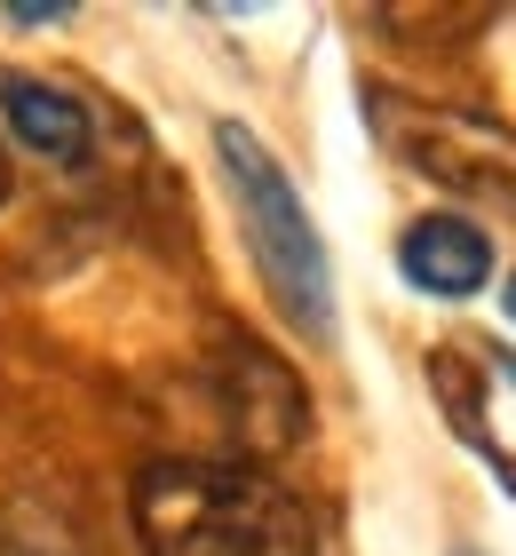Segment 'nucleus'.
I'll return each instance as SVG.
<instances>
[{"mask_svg":"<svg viewBox=\"0 0 516 556\" xmlns=\"http://www.w3.org/2000/svg\"><path fill=\"white\" fill-rule=\"evenodd\" d=\"M143 556H318V525L247 462H151L136 477Z\"/></svg>","mask_w":516,"mask_h":556,"instance_id":"obj_1","label":"nucleus"},{"mask_svg":"<svg viewBox=\"0 0 516 556\" xmlns=\"http://www.w3.org/2000/svg\"><path fill=\"white\" fill-rule=\"evenodd\" d=\"M215 160H223V184H230V207H239V231H247V255L263 270L270 302L287 311V326H302L310 342L333 334V270H326V239L310 223L302 191L287 184V167L270 160V143L223 119L215 128Z\"/></svg>","mask_w":516,"mask_h":556,"instance_id":"obj_2","label":"nucleus"},{"mask_svg":"<svg viewBox=\"0 0 516 556\" xmlns=\"http://www.w3.org/2000/svg\"><path fill=\"white\" fill-rule=\"evenodd\" d=\"M0 128H9L33 160H56V167H88L96 151V119L72 88L40 80V72H0Z\"/></svg>","mask_w":516,"mask_h":556,"instance_id":"obj_3","label":"nucleus"},{"mask_svg":"<svg viewBox=\"0 0 516 556\" xmlns=\"http://www.w3.org/2000/svg\"><path fill=\"white\" fill-rule=\"evenodd\" d=\"M398 270L437 302H469V294H484V278H493V239H484L469 215H421V223H405V239H398Z\"/></svg>","mask_w":516,"mask_h":556,"instance_id":"obj_4","label":"nucleus"},{"mask_svg":"<svg viewBox=\"0 0 516 556\" xmlns=\"http://www.w3.org/2000/svg\"><path fill=\"white\" fill-rule=\"evenodd\" d=\"M223 397H230V421H239V438L247 445H294L302 438V421H310V406H302V390H294V374L270 358V350H254L247 334L230 342V366H223Z\"/></svg>","mask_w":516,"mask_h":556,"instance_id":"obj_5","label":"nucleus"},{"mask_svg":"<svg viewBox=\"0 0 516 556\" xmlns=\"http://www.w3.org/2000/svg\"><path fill=\"white\" fill-rule=\"evenodd\" d=\"M72 9H56V0H48V9H40V0H24V9H9V24H64Z\"/></svg>","mask_w":516,"mask_h":556,"instance_id":"obj_6","label":"nucleus"},{"mask_svg":"<svg viewBox=\"0 0 516 556\" xmlns=\"http://www.w3.org/2000/svg\"><path fill=\"white\" fill-rule=\"evenodd\" d=\"M501 311H508V318H516V270H508V302H501Z\"/></svg>","mask_w":516,"mask_h":556,"instance_id":"obj_7","label":"nucleus"},{"mask_svg":"<svg viewBox=\"0 0 516 556\" xmlns=\"http://www.w3.org/2000/svg\"><path fill=\"white\" fill-rule=\"evenodd\" d=\"M0 199H9V151H0Z\"/></svg>","mask_w":516,"mask_h":556,"instance_id":"obj_8","label":"nucleus"},{"mask_svg":"<svg viewBox=\"0 0 516 556\" xmlns=\"http://www.w3.org/2000/svg\"><path fill=\"white\" fill-rule=\"evenodd\" d=\"M461 556H469V548H461Z\"/></svg>","mask_w":516,"mask_h":556,"instance_id":"obj_9","label":"nucleus"}]
</instances>
